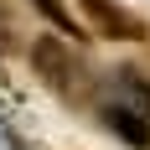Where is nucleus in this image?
Segmentation results:
<instances>
[{"label": "nucleus", "mask_w": 150, "mask_h": 150, "mask_svg": "<svg viewBox=\"0 0 150 150\" xmlns=\"http://www.w3.org/2000/svg\"><path fill=\"white\" fill-rule=\"evenodd\" d=\"M31 67H36V78H42L52 93H78V88H83L78 52L62 42V36H36V47H31Z\"/></svg>", "instance_id": "1"}, {"label": "nucleus", "mask_w": 150, "mask_h": 150, "mask_svg": "<svg viewBox=\"0 0 150 150\" xmlns=\"http://www.w3.org/2000/svg\"><path fill=\"white\" fill-rule=\"evenodd\" d=\"M78 5L88 16L93 36H109V42H145L150 36V26L129 11V5H119V0H78Z\"/></svg>", "instance_id": "2"}, {"label": "nucleus", "mask_w": 150, "mask_h": 150, "mask_svg": "<svg viewBox=\"0 0 150 150\" xmlns=\"http://www.w3.org/2000/svg\"><path fill=\"white\" fill-rule=\"evenodd\" d=\"M104 119H109V129H114V135H124L129 145H140V150L150 145V124H140V114H135V109L109 104V109H104Z\"/></svg>", "instance_id": "3"}, {"label": "nucleus", "mask_w": 150, "mask_h": 150, "mask_svg": "<svg viewBox=\"0 0 150 150\" xmlns=\"http://www.w3.org/2000/svg\"><path fill=\"white\" fill-rule=\"evenodd\" d=\"M31 5H36V11H42L57 31H73V16H67V5H62V0H31Z\"/></svg>", "instance_id": "4"}]
</instances>
